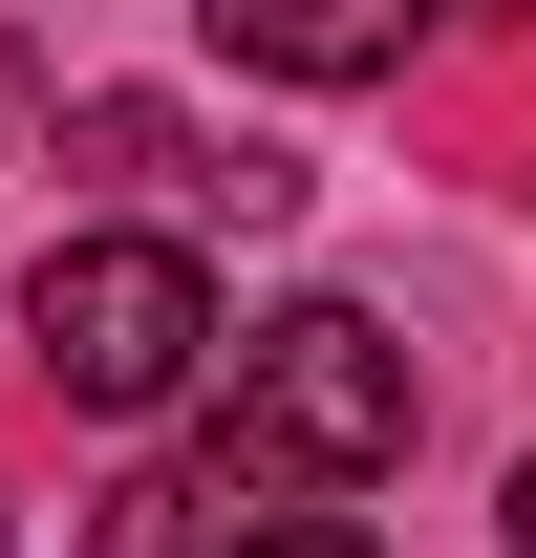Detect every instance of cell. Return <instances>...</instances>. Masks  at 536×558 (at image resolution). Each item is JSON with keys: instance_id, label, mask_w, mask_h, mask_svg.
Here are the masks:
<instances>
[{"instance_id": "5", "label": "cell", "mask_w": 536, "mask_h": 558, "mask_svg": "<svg viewBox=\"0 0 536 558\" xmlns=\"http://www.w3.org/2000/svg\"><path fill=\"white\" fill-rule=\"evenodd\" d=\"M515 558H536V451H515Z\"/></svg>"}, {"instance_id": "2", "label": "cell", "mask_w": 536, "mask_h": 558, "mask_svg": "<svg viewBox=\"0 0 536 558\" xmlns=\"http://www.w3.org/2000/svg\"><path fill=\"white\" fill-rule=\"evenodd\" d=\"M22 344H44V387L65 409H172L215 365V279H194V236H65V258L22 279Z\"/></svg>"}, {"instance_id": "1", "label": "cell", "mask_w": 536, "mask_h": 558, "mask_svg": "<svg viewBox=\"0 0 536 558\" xmlns=\"http://www.w3.org/2000/svg\"><path fill=\"white\" fill-rule=\"evenodd\" d=\"M407 344L365 323V301H279L258 344L215 365V494L194 515H236V494H365V473H407Z\"/></svg>"}, {"instance_id": "4", "label": "cell", "mask_w": 536, "mask_h": 558, "mask_svg": "<svg viewBox=\"0 0 536 558\" xmlns=\"http://www.w3.org/2000/svg\"><path fill=\"white\" fill-rule=\"evenodd\" d=\"M194 558H387V537H365V515H322V494H258V515H215Z\"/></svg>"}, {"instance_id": "3", "label": "cell", "mask_w": 536, "mask_h": 558, "mask_svg": "<svg viewBox=\"0 0 536 558\" xmlns=\"http://www.w3.org/2000/svg\"><path fill=\"white\" fill-rule=\"evenodd\" d=\"M429 22H451V0H215V44L258 86H387Z\"/></svg>"}]
</instances>
